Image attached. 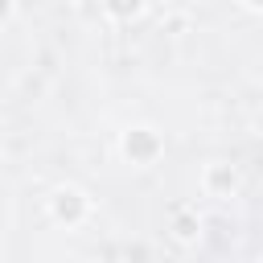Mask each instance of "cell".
<instances>
[{
  "mask_svg": "<svg viewBox=\"0 0 263 263\" xmlns=\"http://www.w3.org/2000/svg\"><path fill=\"white\" fill-rule=\"evenodd\" d=\"M156 148H160V140H156L148 127H140V132H132V136L123 140V152H127L132 160H144V164L156 156Z\"/></svg>",
  "mask_w": 263,
  "mask_h": 263,
  "instance_id": "obj_1",
  "label": "cell"
},
{
  "mask_svg": "<svg viewBox=\"0 0 263 263\" xmlns=\"http://www.w3.org/2000/svg\"><path fill=\"white\" fill-rule=\"evenodd\" d=\"M53 214L66 218V222H78L82 218V193L78 189H58L53 193Z\"/></svg>",
  "mask_w": 263,
  "mask_h": 263,
  "instance_id": "obj_2",
  "label": "cell"
}]
</instances>
